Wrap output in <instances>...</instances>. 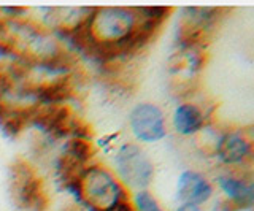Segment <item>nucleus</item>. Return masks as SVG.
<instances>
[{"instance_id": "1", "label": "nucleus", "mask_w": 254, "mask_h": 211, "mask_svg": "<svg viewBox=\"0 0 254 211\" xmlns=\"http://www.w3.org/2000/svg\"><path fill=\"white\" fill-rule=\"evenodd\" d=\"M76 192L92 211H110L121 200L129 199L121 181L105 167L91 165L79 179Z\"/></svg>"}, {"instance_id": "5", "label": "nucleus", "mask_w": 254, "mask_h": 211, "mask_svg": "<svg viewBox=\"0 0 254 211\" xmlns=\"http://www.w3.org/2000/svg\"><path fill=\"white\" fill-rule=\"evenodd\" d=\"M213 195V186L203 175L194 170L183 171L177 184V197L183 205H203Z\"/></svg>"}, {"instance_id": "10", "label": "nucleus", "mask_w": 254, "mask_h": 211, "mask_svg": "<svg viewBox=\"0 0 254 211\" xmlns=\"http://www.w3.org/2000/svg\"><path fill=\"white\" fill-rule=\"evenodd\" d=\"M133 210L135 211H164L159 202L148 191H137L133 195Z\"/></svg>"}, {"instance_id": "9", "label": "nucleus", "mask_w": 254, "mask_h": 211, "mask_svg": "<svg viewBox=\"0 0 254 211\" xmlns=\"http://www.w3.org/2000/svg\"><path fill=\"white\" fill-rule=\"evenodd\" d=\"M205 126V114L194 104H183L173 111V127L181 135H194Z\"/></svg>"}, {"instance_id": "8", "label": "nucleus", "mask_w": 254, "mask_h": 211, "mask_svg": "<svg viewBox=\"0 0 254 211\" xmlns=\"http://www.w3.org/2000/svg\"><path fill=\"white\" fill-rule=\"evenodd\" d=\"M218 184L227 197L234 203L243 208H250L253 203V184L237 173L222 175L218 179Z\"/></svg>"}, {"instance_id": "3", "label": "nucleus", "mask_w": 254, "mask_h": 211, "mask_svg": "<svg viewBox=\"0 0 254 211\" xmlns=\"http://www.w3.org/2000/svg\"><path fill=\"white\" fill-rule=\"evenodd\" d=\"M115 167L121 184L138 191L145 189L154 175V167L149 156L145 150L133 143L119 148L115 156Z\"/></svg>"}, {"instance_id": "11", "label": "nucleus", "mask_w": 254, "mask_h": 211, "mask_svg": "<svg viewBox=\"0 0 254 211\" xmlns=\"http://www.w3.org/2000/svg\"><path fill=\"white\" fill-rule=\"evenodd\" d=\"M175 211H202L200 207H194V205H181Z\"/></svg>"}, {"instance_id": "7", "label": "nucleus", "mask_w": 254, "mask_h": 211, "mask_svg": "<svg viewBox=\"0 0 254 211\" xmlns=\"http://www.w3.org/2000/svg\"><path fill=\"white\" fill-rule=\"evenodd\" d=\"M37 110V104L32 105H18L8 104L0 97V127L5 134L16 137L32 124L34 114Z\"/></svg>"}, {"instance_id": "2", "label": "nucleus", "mask_w": 254, "mask_h": 211, "mask_svg": "<svg viewBox=\"0 0 254 211\" xmlns=\"http://www.w3.org/2000/svg\"><path fill=\"white\" fill-rule=\"evenodd\" d=\"M10 183L13 200L22 211H46L50 199L34 167L24 160H16L11 167Z\"/></svg>"}, {"instance_id": "6", "label": "nucleus", "mask_w": 254, "mask_h": 211, "mask_svg": "<svg viewBox=\"0 0 254 211\" xmlns=\"http://www.w3.org/2000/svg\"><path fill=\"white\" fill-rule=\"evenodd\" d=\"M218 156L227 165H243L251 160L253 143L242 132H227L218 143Z\"/></svg>"}, {"instance_id": "4", "label": "nucleus", "mask_w": 254, "mask_h": 211, "mask_svg": "<svg viewBox=\"0 0 254 211\" xmlns=\"http://www.w3.org/2000/svg\"><path fill=\"white\" fill-rule=\"evenodd\" d=\"M130 130L135 138L145 143L159 142L167 135V124L162 110L153 104H140L132 110Z\"/></svg>"}]
</instances>
